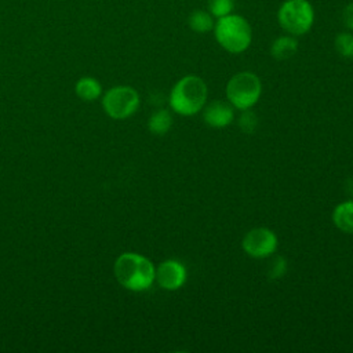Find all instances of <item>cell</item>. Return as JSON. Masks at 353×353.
<instances>
[{
    "instance_id": "cell-1",
    "label": "cell",
    "mask_w": 353,
    "mask_h": 353,
    "mask_svg": "<svg viewBox=\"0 0 353 353\" xmlns=\"http://www.w3.org/2000/svg\"><path fill=\"white\" fill-rule=\"evenodd\" d=\"M113 273L123 288L141 292L153 285L156 266L142 254L123 252L113 263Z\"/></svg>"
},
{
    "instance_id": "cell-2",
    "label": "cell",
    "mask_w": 353,
    "mask_h": 353,
    "mask_svg": "<svg viewBox=\"0 0 353 353\" xmlns=\"http://www.w3.org/2000/svg\"><path fill=\"white\" fill-rule=\"evenodd\" d=\"M208 88L205 81L196 74H186L171 88L168 103L172 112L181 116H193L207 103Z\"/></svg>"
},
{
    "instance_id": "cell-3",
    "label": "cell",
    "mask_w": 353,
    "mask_h": 353,
    "mask_svg": "<svg viewBox=\"0 0 353 353\" xmlns=\"http://www.w3.org/2000/svg\"><path fill=\"white\" fill-rule=\"evenodd\" d=\"M214 37L230 54H241L251 46L252 29L248 21L239 14H229L215 19Z\"/></svg>"
},
{
    "instance_id": "cell-4",
    "label": "cell",
    "mask_w": 353,
    "mask_h": 353,
    "mask_svg": "<svg viewBox=\"0 0 353 353\" xmlns=\"http://www.w3.org/2000/svg\"><path fill=\"white\" fill-rule=\"evenodd\" d=\"M277 22L291 36L306 34L314 23V8L309 0H285L277 10Z\"/></svg>"
},
{
    "instance_id": "cell-5",
    "label": "cell",
    "mask_w": 353,
    "mask_h": 353,
    "mask_svg": "<svg viewBox=\"0 0 353 353\" xmlns=\"http://www.w3.org/2000/svg\"><path fill=\"white\" fill-rule=\"evenodd\" d=\"M228 102L237 110L251 109L261 98L262 83L252 72H239L226 84Z\"/></svg>"
},
{
    "instance_id": "cell-6",
    "label": "cell",
    "mask_w": 353,
    "mask_h": 353,
    "mask_svg": "<svg viewBox=\"0 0 353 353\" xmlns=\"http://www.w3.org/2000/svg\"><path fill=\"white\" fill-rule=\"evenodd\" d=\"M141 103L138 91L131 85H114L102 97L105 113L114 120H124L132 116Z\"/></svg>"
},
{
    "instance_id": "cell-7",
    "label": "cell",
    "mask_w": 353,
    "mask_h": 353,
    "mask_svg": "<svg viewBox=\"0 0 353 353\" xmlns=\"http://www.w3.org/2000/svg\"><path fill=\"white\" fill-rule=\"evenodd\" d=\"M277 245L279 240L276 233L263 226L248 230L241 240L243 251L255 259L270 258L277 251Z\"/></svg>"
},
{
    "instance_id": "cell-8",
    "label": "cell",
    "mask_w": 353,
    "mask_h": 353,
    "mask_svg": "<svg viewBox=\"0 0 353 353\" xmlns=\"http://www.w3.org/2000/svg\"><path fill=\"white\" fill-rule=\"evenodd\" d=\"M188 279L185 265L178 259H165L156 266L154 281L165 291L179 290Z\"/></svg>"
},
{
    "instance_id": "cell-9",
    "label": "cell",
    "mask_w": 353,
    "mask_h": 353,
    "mask_svg": "<svg viewBox=\"0 0 353 353\" xmlns=\"http://www.w3.org/2000/svg\"><path fill=\"white\" fill-rule=\"evenodd\" d=\"M234 108L225 101H212L203 108V120L212 128H225L234 120Z\"/></svg>"
},
{
    "instance_id": "cell-10",
    "label": "cell",
    "mask_w": 353,
    "mask_h": 353,
    "mask_svg": "<svg viewBox=\"0 0 353 353\" xmlns=\"http://www.w3.org/2000/svg\"><path fill=\"white\" fill-rule=\"evenodd\" d=\"M298 51V40L295 36L283 34L273 40L270 46V55L276 61H287L292 58Z\"/></svg>"
},
{
    "instance_id": "cell-11",
    "label": "cell",
    "mask_w": 353,
    "mask_h": 353,
    "mask_svg": "<svg viewBox=\"0 0 353 353\" xmlns=\"http://www.w3.org/2000/svg\"><path fill=\"white\" fill-rule=\"evenodd\" d=\"M332 223L341 232L353 234V200L343 201L334 208Z\"/></svg>"
},
{
    "instance_id": "cell-12",
    "label": "cell",
    "mask_w": 353,
    "mask_h": 353,
    "mask_svg": "<svg viewBox=\"0 0 353 353\" xmlns=\"http://www.w3.org/2000/svg\"><path fill=\"white\" fill-rule=\"evenodd\" d=\"M74 92L80 99L85 102H91L98 99L102 95V85L97 79L84 76L77 80L74 85Z\"/></svg>"
},
{
    "instance_id": "cell-13",
    "label": "cell",
    "mask_w": 353,
    "mask_h": 353,
    "mask_svg": "<svg viewBox=\"0 0 353 353\" xmlns=\"http://www.w3.org/2000/svg\"><path fill=\"white\" fill-rule=\"evenodd\" d=\"M188 25L196 33H207L214 29L215 18L210 14V11L194 10L188 17Z\"/></svg>"
},
{
    "instance_id": "cell-14",
    "label": "cell",
    "mask_w": 353,
    "mask_h": 353,
    "mask_svg": "<svg viewBox=\"0 0 353 353\" xmlns=\"http://www.w3.org/2000/svg\"><path fill=\"white\" fill-rule=\"evenodd\" d=\"M172 125V116L167 109H157L148 120V128L154 135H164Z\"/></svg>"
},
{
    "instance_id": "cell-15",
    "label": "cell",
    "mask_w": 353,
    "mask_h": 353,
    "mask_svg": "<svg viewBox=\"0 0 353 353\" xmlns=\"http://www.w3.org/2000/svg\"><path fill=\"white\" fill-rule=\"evenodd\" d=\"M334 47L335 51L342 57V58H353V33L350 32H341L335 36L334 40Z\"/></svg>"
},
{
    "instance_id": "cell-16",
    "label": "cell",
    "mask_w": 353,
    "mask_h": 353,
    "mask_svg": "<svg viewBox=\"0 0 353 353\" xmlns=\"http://www.w3.org/2000/svg\"><path fill=\"white\" fill-rule=\"evenodd\" d=\"M233 8L234 0H208V11L215 19L232 14Z\"/></svg>"
},
{
    "instance_id": "cell-17",
    "label": "cell",
    "mask_w": 353,
    "mask_h": 353,
    "mask_svg": "<svg viewBox=\"0 0 353 353\" xmlns=\"http://www.w3.org/2000/svg\"><path fill=\"white\" fill-rule=\"evenodd\" d=\"M239 125L243 132L245 134H252L255 128L258 127V117L251 109L241 110V114L239 117Z\"/></svg>"
},
{
    "instance_id": "cell-18",
    "label": "cell",
    "mask_w": 353,
    "mask_h": 353,
    "mask_svg": "<svg viewBox=\"0 0 353 353\" xmlns=\"http://www.w3.org/2000/svg\"><path fill=\"white\" fill-rule=\"evenodd\" d=\"M287 272V262L283 256H274L268 268V277L272 280L281 279Z\"/></svg>"
},
{
    "instance_id": "cell-19",
    "label": "cell",
    "mask_w": 353,
    "mask_h": 353,
    "mask_svg": "<svg viewBox=\"0 0 353 353\" xmlns=\"http://www.w3.org/2000/svg\"><path fill=\"white\" fill-rule=\"evenodd\" d=\"M342 22L349 30L353 32V1L345 6L342 11Z\"/></svg>"
}]
</instances>
